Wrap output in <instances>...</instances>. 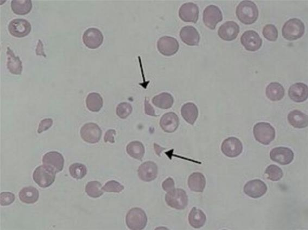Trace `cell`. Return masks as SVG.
Wrapping results in <instances>:
<instances>
[{
    "label": "cell",
    "instance_id": "cell-1",
    "mask_svg": "<svg viewBox=\"0 0 308 230\" xmlns=\"http://www.w3.org/2000/svg\"><path fill=\"white\" fill-rule=\"evenodd\" d=\"M236 14L242 23L251 25L257 20L259 11L255 3L250 1H244L237 7Z\"/></svg>",
    "mask_w": 308,
    "mask_h": 230
},
{
    "label": "cell",
    "instance_id": "cell-2",
    "mask_svg": "<svg viewBox=\"0 0 308 230\" xmlns=\"http://www.w3.org/2000/svg\"><path fill=\"white\" fill-rule=\"evenodd\" d=\"M305 30V25L301 20L291 19L284 25L282 34L285 39L294 41L300 39L304 35Z\"/></svg>",
    "mask_w": 308,
    "mask_h": 230
},
{
    "label": "cell",
    "instance_id": "cell-3",
    "mask_svg": "<svg viewBox=\"0 0 308 230\" xmlns=\"http://www.w3.org/2000/svg\"><path fill=\"white\" fill-rule=\"evenodd\" d=\"M253 135L259 143L264 145H268L274 140L275 130L271 124L266 122H260L254 126Z\"/></svg>",
    "mask_w": 308,
    "mask_h": 230
},
{
    "label": "cell",
    "instance_id": "cell-4",
    "mask_svg": "<svg viewBox=\"0 0 308 230\" xmlns=\"http://www.w3.org/2000/svg\"><path fill=\"white\" fill-rule=\"evenodd\" d=\"M56 174L52 169L43 165L36 168L33 173V179L40 188H46L55 182Z\"/></svg>",
    "mask_w": 308,
    "mask_h": 230
},
{
    "label": "cell",
    "instance_id": "cell-5",
    "mask_svg": "<svg viewBox=\"0 0 308 230\" xmlns=\"http://www.w3.org/2000/svg\"><path fill=\"white\" fill-rule=\"evenodd\" d=\"M126 222L128 228L132 230H141L147 226L148 218L145 211L135 207L127 213Z\"/></svg>",
    "mask_w": 308,
    "mask_h": 230
},
{
    "label": "cell",
    "instance_id": "cell-6",
    "mask_svg": "<svg viewBox=\"0 0 308 230\" xmlns=\"http://www.w3.org/2000/svg\"><path fill=\"white\" fill-rule=\"evenodd\" d=\"M166 204L178 210L185 209L188 205V198L186 191L182 189H175L165 195Z\"/></svg>",
    "mask_w": 308,
    "mask_h": 230
},
{
    "label": "cell",
    "instance_id": "cell-7",
    "mask_svg": "<svg viewBox=\"0 0 308 230\" xmlns=\"http://www.w3.org/2000/svg\"><path fill=\"white\" fill-rule=\"evenodd\" d=\"M221 149L226 156L235 158L241 154L243 145L239 139L235 137H230L223 142Z\"/></svg>",
    "mask_w": 308,
    "mask_h": 230
},
{
    "label": "cell",
    "instance_id": "cell-8",
    "mask_svg": "<svg viewBox=\"0 0 308 230\" xmlns=\"http://www.w3.org/2000/svg\"><path fill=\"white\" fill-rule=\"evenodd\" d=\"M270 157L271 159L280 164L285 166L289 165L294 158V154L293 151L289 148L285 147H278L274 148L270 152Z\"/></svg>",
    "mask_w": 308,
    "mask_h": 230
},
{
    "label": "cell",
    "instance_id": "cell-9",
    "mask_svg": "<svg viewBox=\"0 0 308 230\" xmlns=\"http://www.w3.org/2000/svg\"><path fill=\"white\" fill-rule=\"evenodd\" d=\"M241 42L247 51L256 52L262 47L263 41L257 32L249 30L243 34Z\"/></svg>",
    "mask_w": 308,
    "mask_h": 230
},
{
    "label": "cell",
    "instance_id": "cell-10",
    "mask_svg": "<svg viewBox=\"0 0 308 230\" xmlns=\"http://www.w3.org/2000/svg\"><path fill=\"white\" fill-rule=\"evenodd\" d=\"M223 14L220 9L214 5H209L203 12L204 24L210 30H215L217 24L223 20Z\"/></svg>",
    "mask_w": 308,
    "mask_h": 230
},
{
    "label": "cell",
    "instance_id": "cell-11",
    "mask_svg": "<svg viewBox=\"0 0 308 230\" xmlns=\"http://www.w3.org/2000/svg\"><path fill=\"white\" fill-rule=\"evenodd\" d=\"M80 136L86 142L96 144L101 138L102 130L99 126L95 123H86L81 128Z\"/></svg>",
    "mask_w": 308,
    "mask_h": 230
},
{
    "label": "cell",
    "instance_id": "cell-12",
    "mask_svg": "<svg viewBox=\"0 0 308 230\" xmlns=\"http://www.w3.org/2000/svg\"><path fill=\"white\" fill-rule=\"evenodd\" d=\"M244 192L253 199H258L267 193L268 188L266 183L259 179L248 182L244 186Z\"/></svg>",
    "mask_w": 308,
    "mask_h": 230
},
{
    "label": "cell",
    "instance_id": "cell-13",
    "mask_svg": "<svg viewBox=\"0 0 308 230\" xmlns=\"http://www.w3.org/2000/svg\"><path fill=\"white\" fill-rule=\"evenodd\" d=\"M159 51L167 57L174 56L179 50V43L175 38L170 36L161 37L157 43Z\"/></svg>",
    "mask_w": 308,
    "mask_h": 230
},
{
    "label": "cell",
    "instance_id": "cell-14",
    "mask_svg": "<svg viewBox=\"0 0 308 230\" xmlns=\"http://www.w3.org/2000/svg\"><path fill=\"white\" fill-rule=\"evenodd\" d=\"M240 32V27L235 22L227 21L218 30V35L221 39L231 41L236 39Z\"/></svg>",
    "mask_w": 308,
    "mask_h": 230
},
{
    "label": "cell",
    "instance_id": "cell-15",
    "mask_svg": "<svg viewBox=\"0 0 308 230\" xmlns=\"http://www.w3.org/2000/svg\"><path fill=\"white\" fill-rule=\"evenodd\" d=\"M83 41L86 47L94 50L102 44L104 42V36L99 29L90 28L84 32Z\"/></svg>",
    "mask_w": 308,
    "mask_h": 230
},
{
    "label": "cell",
    "instance_id": "cell-16",
    "mask_svg": "<svg viewBox=\"0 0 308 230\" xmlns=\"http://www.w3.org/2000/svg\"><path fill=\"white\" fill-rule=\"evenodd\" d=\"M8 30L10 34L14 37L23 38L30 34L31 25L28 20L16 19L10 22Z\"/></svg>",
    "mask_w": 308,
    "mask_h": 230
},
{
    "label": "cell",
    "instance_id": "cell-17",
    "mask_svg": "<svg viewBox=\"0 0 308 230\" xmlns=\"http://www.w3.org/2000/svg\"><path fill=\"white\" fill-rule=\"evenodd\" d=\"M42 162L44 165L52 169L56 173L62 172L64 168V157L60 153L57 151L47 153L43 156Z\"/></svg>",
    "mask_w": 308,
    "mask_h": 230
},
{
    "label": "cell",
    "instance_id": "cell-18",
    "mask_svg": "<svg viewBox=\"0 0 308 230\" xmlns=\"http://www.w3.org/2000/svg\"><path fill=\"white\" fill-rule=\"evenodd\" d=\"M199 14V10L197 5L193 3L183 4L179 10L180 19L186 23H197Z\"/></svg>",
    "mask_w": 308,
    "mask_h": 230
},
{
    "label": "cell",
    "instance_id": "cell-19",
    "mask_svg": "<svg viewBox=\"0 0 308 230\" xmlns=\"http://www.w3.org/2000/svg\"><path fill=\"white\" fill-rule=\"evenodd\" d=\"M138 176L145 182H150L157 178L158 168L154 162H145L140 166L138 169Z\"/></svg>",
    "mask_w": 308,
    "mask_h": 230
},
{
    "label": "cell",
    "instance_id": "cell-20",
    "mask_svg": "<svg viewBox=\"0 0 308 230\" xmlns=\"http://www.w3.org/2000/svg\"><path fill=\"white\" fill-rule=\"evenodd\" d=\"M180 36L183 43L190 46H198L200 35L195 27L192 26L183 27L180 31Z\"/></svg>",
    "mask_w": 308,
    "mask_h": 230
},
{
    "label": "cell",
    "instance_id": "cell-21",
    "mask_svg": "<svg viewBox=\"0 0 308 230\" xmlns=\"http://www.w3.org/2000/svg\"><path fill=\"white\" fill-rule=\"evenodd\" d=\"M180 120L177 115L173 112L165 114L160 121V127L165 132L172 133L177 129Z\"/></svg>",
    "mask_w": 308,
    "mask_h": 230
},
{
    "label": "cell",
    "instance_id": "cell-22",
    "mask_svg": "<svg viewBox=\"0 0 308 230\" xmlns=\"http://www.w3.org/2000/svg\"><path fill=\"white\" fill-rule=\"evenodd\" d=\"M288 93L292 100L297 103L303 102L308 98V86L302 83H295L290 87Z\"/></svg>",
    "mask_w": 308,
    "mask_h": 230
},
{
    "label": "cell",
    "instance_id": "cell-23",
    "mask_svg": "<svg viewBox=\"0 0 308 230\" xmlns=\"http://www.w3.org/2000/svg\"><path fill=\"white\" fill-rule=\"evenodd\" d=\"M188 185L192 191L203 192L206 185V179L201 173H193L188 178Z\"/></svg>",
    "mask_w": 308,
    "mask_h": 230
},
{
    "label": "cell",
    "instance_id": "cell-24",
    "mask_svg": "<svg viewBox=\"0 0 308 230\" xmlns=\"http://www.w3.org/2000/svg\"><path fill=\"white\" fill-rule=\"evenodd\" d=\"M181 115L188 123L193 125L198 117V109L194 103H187L182 107Z\"/></svg>",
    "mask_w": 308,
    "mask_h": 230
},
{
    "label": "cell",
    "instance_id": "cell-25",
    "mask_svg": "<svg viewBox=\"0 0 308 230\" xmlns=\"http://www.w3.org/2000/svg\"><path fill=\"white\" fill-rule=\"evenodd\" d=\"M289 124L297 129L306 128L308 119L306 114L298 110H294L289 113L288 116Z\"/></svg>",
    "mask_w": 308,
    "mask_h": 230
},
{
    "label": "cell",
    "instance_id": "cell-26",
    "mask_svg": "<svg viewBox=\"0 0 308 230\" xmlns=\"http://www.w3.org/2000/svg\"><path fill=\"white\" fill-rule=\"evenodd\" d=\"M207 221L206 215L200 209L193 207L189 213L188 221L190 225L195 229H199L204 226Z\"/></svg>",
    "mask_w": 308,
    "mask_h": 230
},
{
    "label": "cell",
    "instance_id": "cell-27",
    "mask_svg": "<svg viewBox=\"0 0 308 230\" xmlns=\"http://www.w3.org/2000/svg\"><path fill=\"white\" fill-rule=\"evenodd\" d=\"M19 196L24 203L35 204L39 199V191L33 186H28L20 191Z\"/></svg>",
    "mask_w": 308,
    "mask_h": 230
},
{
    "label": "cell",
    "instance_id": "cell-28",
    "mask_svg": "<svg viewBox=\"0 0 308 230\" xmlns=\"http://www.w3.org/2000/svg\"><path fill=\"white\" fill-rule=\"evenodd\" d=\"M266 96L272 101H279L282 100L285 95L284 87L278 83H272L266 88Z\"/></svg>",
    "mask_w": 308,
    "mask_h": 230
},
{
    "label": "cell",
    "instance_id": "cell-29",
    "mask_svg": "<svg viewBox=\"0 0 308 230\" xmlns=\"http://www.w3.org/2000/svg\"><path fill=\"white\" fill-rule=\"evenodd\" d=\"M7 68L9 71L14 75H21L23 71V64L20 58L15 56L14 53L9 47L7 48Z\"/></svg>",
    "mask_w": 308,
    "mask_h": 230
},
{
    "label": "cell",
    "instance_id": "cell-30",
    "mask_svg": "<svg viewBox=\"0 0 308 230\" xmlns=\"http://www.w3.org/2000/svg\"><path fill=\"white\" fill-rule=\"evenodd\" d=\"M126 151L127 154L131 157L141 161L145 154V147L141 142L134 141L127 145Z\"/></svg>",
    "mask_w": 308,
    "mask_h": 230
},
{
    "label": "cell",
    "instance_id": "cell-31",
    "mask_svg": "<svg viewBox=\"0 0 308 230\" xmlns=\"http://www.w3.org/2000/svg\"><path fill=\"white\" fill-rule=\"evenodd\" d=\"M86 105L90 111L98 112L104 105V101L98 93L92 92L86 97Z\"/></svg>",
    "mask_w": 308,
    "mask_h": 230
},
{
    "label": "cell",
    "instance_id": "cell-32",
    "mask_svg": "<svg viewBox=\"0 0 308 230\" xmlns=\"http://www.w3.org/2000/svg\"><path fill=\"white\" fill-rule=\"evenodd\" d=\"M152 102L156 107L168 109L174 105V100L172 96L169 93L163 92L154 97L153 98Z\"/></svg>",
    "mask_w": 308,
    "mask_h": 230
},
{
    "label": "cell",
    "instance_id": "cell-33",
    "mask_svg": "<svg viewBox=\"0 0 308 230\" xmlns=\"http://www.w3.org/2000/svg\"><path fill=\"white\" fill-rule=\"evenodd\" d=\"M11 8L15 14L25 15L29 14L32 8L31 0H13Z\"/></svg>",
    "mask_w": 308,
    "mask_h": 230
},
{
    "label": "cell",
    "instance_id": "cell-34",
    "mask_svg": "<svg viewBox=\"0 0 308 230\" xmlns=\"http://www.w3.org/2000/svg\"><path fill=\"white\" fill-rule=\"evenodd\" d=\"M101 184L97 181L89 182L85 186V192L92 198H99L104 192Z\"/></svg>",
    "mask_w": 308,
    "mask_h": 230
},
{
    "label": "cell",
    "instance_id": "cell-35",
    "mask_svg": "<svg viewBox=\"0 0 308 230\" xmlns=\"http://www.w3.org/2000/svg\"><path fill=\"white\" fill-rule=\"evenodd\" d=\"M71 176L76 179H82L87 174V168L83 164L75 163L70 165L69 169Z\"/></svg>",
    "mask_w": 308,
    "mask_h": 230
},
{
    "label": "cell",
    "instance_id": "cell-36",
    "mask_svg": "<svg viewBox=\"0 0 308 230\" xmlns=\"http://www.w3.org/2000/svg\"><path fill=\"white\" fill-rule=\"evenodd\" d=\"M265 174L267 175L268 179L273 182L280 180L283 178L284 175L282 169L275 165L269 166L265 171Z\"/></svg>",
    "mask_w": 308,
    "mask_h": 230
},
{
    "label": "cell",
    "instance_id": "cell-37",
    "mask_svg": "<svg viewBox=\"0 0 308 230\" xmlns=\"http://www.w3.org/2000/svg\"><path fill=\"white\" fill-rule=\"evenodd\" d=\"M263 35L269 41H276L278 37V31L276 27L272 24H268L264 26Z\"/></svg>",
    "mask_w": 308,
    "mask_h": 230
},
{
    "label": "cell",
    "instance_id": "cell-38",
    "mask_svg": "<svg viewBox=\"0 0 308 230\" xmlns=\"http://www.w3.org/2000/svg\"><path fill=\"white\" fill-rule=\"evenodd\" d=\"M133 111V108L130 103L122 102L118 105L116 114L118 117L123 119H126Z\"/></svg>",
    "mask_w": 308,
    "mask_h": 230
},
{
    "label": "cell",
    "instance_id": "cell-39",
    "mask_svg": "<svg viewBox=\"0 0 308 230\" xmlns=\"http://www.w3.org/2000/svg\"><path fill=\"white\" fill-rule=\"evenodd\" d=\"M124 189V186L116 180L109 181L102 187L103 190L109 193H119Z\"/></svg>",
    "mask_w": 308,
    "mask_h": 230
},
{
    "label": "cell",
    "instance_id": "cell-40",
    "mask_svg": "<svg viewBox=\"0 0 308 230\" xmlns=\"http://www.w3.org/2000/svg\"><path fill=\"white\" fill-rule=\"evenodd\" d=\"M15 199L14 194L9 192H4L0 195V204L2 206H7L13 203Z\"/></svg>",
    "mask_w": 308,
    "mask_h": 230
},
{
    "label": "cell",
    "instance_id": "cell-41",
    "mask_svg": "<svg viewBox=\"0 0 308 230\" xmlns=\"http://www.w3.org/2000/svg\"><path fill=\"white\" fill-rule=\"evenodd\" d=\"M53 123V119L51 118H46L41 120L37 130V133L41 134L44 131L49 129Z\"/></svg>",
    "mask_w": 308,
    "mask_h": 230
},
{
    "label": "cell",
    "instance_id": "cell-42",
    "mask_svg": "<svg viewBox=\"0 0 308 230\" xmlns=\"http://www.w3.org/2000/svg\"><path fill=\"white\" fill-rule=\"evenodd\" d=\"M162 188L163 190L169 192L174 190L175 188V182L174 179L171 178L166 179L162 184Z\"/></svg>",
    "mask_w": 308,
    "mask_h": 230
},
{
    "label": "cell",
    "instance_id": "cell-43",
    "mask_svg": "<svg viewBox=\"0 0 308 230\" xmlns=\"http://www.w3.org/2000/svg\"><path fill=\"white\" fill-rule=\"evenodd\" d=\"M116 134V131L115 130L111 129L109 130L106 133L104 136V141L107 142H110L111 144L115 143V135Z\"/></svg>",
    "mask_w": 308,
    "mask_h": 230
},
{
    "label": "cell",
    "instance_id": "cell-44",
    "mask_svg": "<svg viewBox=\"0 0 308 230\" xmlns=\"http://www.w3.org/2000/svg\"><path fill=\"white\" fill-rule=\"evenodd\" d=\"M145 113L146 114L149 115V116L153 117H157L155 114L154 109L152 106L150 105L149 101L147 99L145 100Z\"/></svg>",
    "mask_w": 308,
    "mask_h": 230
},
{
    "label": "cell",
    "instance_id": "cell-45",
    "mask_svg": "<svg viewBox=\"0 0 308 230\" xmlns=\"http://www.w3.org/2000/svg\"><path fill=\"white\" fill-rule=\"evenodd\" d=\"M36 54L37 56H43L45 58L46 57L44 48V45H43L42 42L40 40H38V44L36 49Z\"/></svg>",
    "mask_w": 308,
    "mask_h": 230
}]
</instances>
